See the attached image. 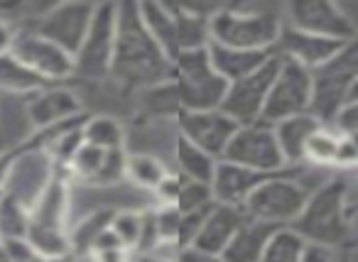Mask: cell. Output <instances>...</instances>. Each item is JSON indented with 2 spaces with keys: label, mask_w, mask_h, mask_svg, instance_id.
Listing matches in <instances>:
<instances>
[{
  "label": "cell",
  "mask_w": 358,
  "mask_h": 262,
  "mask_svg": "<svg viewBox=\"0 0 358 262\" xmlns=\"http://www.w3.org/2000/svg\"><path fill=\"white\" fill-rule=\"evenodd\" d=\"M115 30H118V3H96L94 20L86 32L81 50L76 52V71L86 79H101L110 74L115 52Z\"/></svg>",
  "instance_id": "obj_10"
},
{
  "label": "cell",
  "mask_w": 358,
  "mask_h": 262,
  "mask_svg": "<svg viewBox=\"0 0 358 262\" xmlns=\"http://www.w3.org/2000/svg\"><path fill=\"white\" fill-rule=\"evenodd\" d=\"M280 61H282V57L275 54L273 59L260 66L258 71H253V74L245 76V79L229 84L224 103H221V110H224L229 118H234L238 125L260 123V120H263L265 103H268V94H270V89H273V81L280 71Z\"/></svg>",
  "instance_id": "obj_12"
},
{
  "label": "cell",
  "mask_w": 358,
  "mask_h": 262,
  "mask_svg": "<svg viewBox=\"0 0 358 262\" xmlns=\"http://www.w3.org/2000/svg\"><path fill=\"white\" fill-rule=\"evenodd\" d=\"M174 159H177V167L182 177L192 179V182H199V184H209L211 187L216 164H219L216 157H211L209 152L199 150L196 145H192L189 140H185L179 135L177 143H174Z\"/></svg>",
  "instance_id": "obj_27"
},
{
  "label": "cell",
  "mask_w": 358,
  "mask_h": 262,
  "mask_svg": "<svg viewBox=\"0 0 358 262\" xmlns=\"http://www.w3.org/2000/svg\"><path fill=\"white\" fill-rule=\"evenodd\" d=\"M338 140H341V135H338L331 125H322V128L312 135V140H309L304 159H312V162H319V164H336Z\"/></svg>",
  "instance_id": "obj_33"
},
{
  "label": "cell",
  "mask_w": 358,
  "mask_h": 262,
  "mask_svg": "<svg viewBox=\"0 0 358 262\" xmlns=\"http://www.w3.org/2000/svg\"><path fill=\"white\" fill-rule=\"evenodd\" d=\"M10 54L17 57V59H20L27 69L35 71L37 76H42L47 84L69 79V76H74V71H76L74 57H71L69 52L62 50V47H57L55 42L37 35L35 30L17 32Z\"/></svg>",
  "instance_id": "obj_16"
},
{
  "label": "cell",
  "mask_w": 358,
  "mask_h": 262,
  "mask_svg": "<svg viewBox=\"0 0 358 262\" xmlns=\"http://www.w3.org/2000/svg\"><path fill=\"white\" fill-rule=\"evenodd\" d=\"M348 101H358V79L353 81V86L348 89V99H346V103Z\"/></svg>",
  "instance_id": "obj_40"
},
{
  "label": "cell",
  "mask_w": 358,
  "mask_h": 262,
  "mask_svg": "<svg viewBox=\"0 0 358 262\" xmlns=\"http://www.w3.org/2000/svg\"><path fill=\"white\" fill-rule=\"evenodd\" d=\"M221 159L263 174H278L287 164L278 145V138H275L273 125L265 123L241 125Z\"/></svg>",
  "instance_id": "obj_11"
},
{
  "label": "cell",
  "mask_w": 358,
  "mask_h": 262,
  "mask_svg": "<svg viewBox=\"0 0 358 262\" xmlns=\"http://www.w3.org/2000/svg\"><path fill=\"white\" fill-rule=\"evenodd\" d=\"M358 79V32L336 52L331 61L314 71V99L309 113L324 125H331L348 99V89Z\"/></svg>",
  "instance_id": "obj_6"
},
{
  "label": "cell",
  "mask_w": 358,
  "mask_h": 262,
  "mask_svg": "<svg viewBox=\"0 0 358 262\" xmlns=\"http://www.w3.org/2000/svg\"><path fill=\"white\" fill-rule=\"evenodd\" d=\"M331 128L338 135H358V101H348L331 120Z\"/></svg>",
  "instance_id": "obj_35"
},
{
  "label": "cell",
  "mask_w": 358,
  "mask_h": 262,
  "mask_svg": "<svg viewBox=\"0 0 358 262\" xmlns=\"http://www.w3.org/2000/svg\"><path fill=\"white\" fill-rule=\"evenodd\" d=\"M289 228L299 233L312 245L336 247L346 240V184L341 179L327 182L314 194H309L307 206Z\"/></svg>",
  "instance_id": "obj_5"
},
{
  "label": "cell",
  "mask_w": 358,
  "mask_h": 262,
  "mask_svg": "<svg viewBox=\"0 0 358 262\" xmlns=\"http://www.w3.org/2000/svg\"><path fill=\"white\" fill-rule=\"evenodd\" d=\"M304 252H307V240L294 228L285 226L273 233L260 262H304Z\"/></svg>",
  "instance_id": "obj_28"
},
{
  "label": "cell",
  "mask_w": 358,
  "mask_h": 262,
  "mask_svg": "<svg viewBox=\"0 0 358 262\" xmlns=\"http://www.w3.org/2000/svg\"><path fill=\"white\" fill-rule=\"evenodd\" d=\"M113 216H115V213H110V211L91 213V216L86 218V221H81L79 226H76V231L69 235L71 247H74V250L91 252V247H94V242L99 240L101 233L110 228V223H113Z\"/></svg>",
  "instance_id": "obj_32"
},
{
  "label": "cell",
  "mask_w": 358,
  "mask_h": 262,
  "mask_svg": "<svg viewBox=\"0 0 358 262\" xmlns=\"http://www.w3.org/2000/svg\"><path fill=\"white\" fill-rule=\"evenodd\" d=\"M209 59L214 71L226 81V84H234V81H241L245 76H250L253 71H258L263 64H268L278 50L275 52H250V50H234V47H224L216 45V42H209Z\"/></svg>",
  "instance_id": "obj_23"
},
{
  "label": "cell",
  "mask_w": 358,
  "mask_h": 262,
  "mask_svg": "<svg viewBox=\"0 0 358 262\" xmlns=\"http://www.w3.org/2000/svg\"><path fill=\"white\" fill-rule=\"evenodd\" d=\"M135 262H177V257L159 255V252H150V255H140Z\"/></svg>",
  "instance_id": "obj_39"
},
{
  "label": "cell",
  "mask_w": 358,
  "mask_h": 262,
  "mask_svg": "<svg viewBox=\"0 0 358 262\" xmlns=\"http://www.w3.org/2000/svg\"><path fill=\"white\" fill-rule=\"evenodd\" d=\"M177 128L185 140H189L192 145L209 152L211 157L221 159L226 147H229L231 138H234L241 125L234 118H229L221 108H214L182 110V113H177Z\"/></svg>",
  "instance_id": "obj_14"
},
{
  "label": "cell",
  "mask_w": 358,
  "mask_h": 262,
  "mask_svg": "<svg viewBox=\"0 0 358 262\" xmlns=\"http://www.w3.org/2000/svg\"><path fill=\"white\" fill-rule=\"evenodd\" d=\"M110 231L120 238L125 247H138L140 242V231H143V213H115L113 223H110Z\"/></svg>",
  "instance_id": "obj_34"
},
{
  "label": "cell",
  "mask_w": 358,
  "mask_h": 262,
  "mask_svg": "<svg viewBox=\"0 0 358 262\" xmlns=\"http://www.w3.org/2000/svg\"><path fill=\"white\" fill-rule=\"evenodd\" d=\"M307 189L297 184L292 177L278 172L268 177L245 201V213L253 221H263L270 226H292L299 218V213L307 206Z\"/></svg>",
  "instance_id": "obj_8"
},
{
  "label": "cell",
  "mask_w": 358,
  "mask_h": 262,
  "mask_svg": "<svg viewBox=\"0 0 358 262\" xmlns=\"http://www.w3.org/2000/svg\"><path fill=\"white\" fill-rule=\"evenodd\" d=\"M304 262H341L336 247L327 245H312L307 242V252H304Z\"/></svg>",
  "instance_id": "obj_36"
},
{
  "label": "cell",
  "mask_w": 358,
  "mask_h": 262,
  "mask_svg": "<svg viewBox=\"0 0 358 262\" xmlns=\"http://www.w3.org/2000/svg\"><path fill=\"white\" fill-rule=\"evenodd\" d=\"M226 84L214 71L209 50H194L172 59V74L164 84L148 89V103L159 113H177L182 110H214L221 108L226 96Z\"/></svg>",
  "instance_id": "obj_2"
},
{
  "label": "cell",
  "mask_w": 358,
  "mask_h": 262,
  "mask_svg": "<svg viewBox=\"0 0 358 262\" xmlns=\"http://www.w3.org/2000/svg\"><path fill=\"white\" fill-rule=\"evenodd\" d=\"M177 262H224V257L209 255V252H201L196 247H185V250H179Z\"/></svg>",
  "instance_id": "obj_37"
},
{
  "label": "cell",
  "mask_w": 358,
  "mask_h": 262,
  "mask_svg": "<svg viewBox=\"0 0 358 262\" xmlns=\"http://www.w3.org/2000/svg\"><path fill=\"white\" fill-rule=\"evenodd\" d=\"M285 25L327 40L348 42L356 37V25L348 13L329 0H294L285 8Z\"/></svg>",
  "instance_id": "obj_13"
},
{
  "label": "cell",
  "mask_w": 358,
  "mask_h": 262,
  "mask_svg": "<svg viewBox=\"0 0 358 262\" xmlns=\"http://www.w3.org/2000/svg\"><path fill=\"white\" fill-rule=\"evenodd\" d=\"M86 145H94L99 150H123V128L115 123L113 118L106 115H94L86 118L84 128H81Z\"/></svg>",
  "instance_id": "obj_29"
},
{
  "label": "cell",
  "mask_w": 358,
  "mask_h": 262,
  "mask_svg": "<svg viewBox=\"0 0 358 262\" xmlns=\"http://www.w3.org/2000/svg\"><path fill=\"white\" fill-rule=\"evenodd\" d=\"M140 15L169 61L187 52L204 50L211 42L209 15L189 6H167V3L145 0L140 3Z\"/></svg>",
  "instance_id": "obj_4"
},
{
  "label": "cell",
  "mask_w": 358,
  "mask_h": 262,
  "mask_svg": "<svg viewBox=\"0 0 358 262\" xmlns=\"http://www.w3.org/2000/svg\"><path fill=\"white\" fill-rule=\"evenodd\" d=\"M314 99V74L304 69L302 64L292 59L280 61V71L273 81V89L268 94V103L263 110L265 125H275L280 120L294 118V115H304L312 110Z\"/></svg>",
  "instance_id": "obj_9"
},
{
  "label": "cell",
  "mask_w": 358,
  "mask_h": 262,
  "mask_svg": "<svg viewBox=\"0 0 358 262\" xmlns=\"http://www.w3.org/2000/svg\"><path fill=\"white\" fill-rule=\"evenodd\" d=\"M47 262H66L64 257H55V260H47Z\"/></svg>",
  "instance_id": "obj_41"
},
{
  "label": "cell",
  "mask_w": 358,
  "mask_h": 262,
  "mask_svg": "<svg viewBox=\"0 0 358 262\" xmlns=\"http://www.w3.org/2000/svg\"><path fill=\"white\" fill-rule=\"evenodd\" d=\"M275 231H278V226L248 218L238 228V233L229 242V247L221 252V257H224V262H260Z\"/></svg>",
  "instance_id": "obj_25"
},
{
  "label": "cell",
  "mask_w": 358,
  "mask_h": 262,
  "mask_svg": "<svg viewBox=\"0 0 358 262\" xmlns=\"http://www.w3.org/2000/svg\"><path fill=\"white\" fill-rule=\"evenodd\" d=\"M45 89L47 81L32 69H27L17 57H0V91H6L8 96H35Z\"/></svg>",
  "instance_id": "obj_26"
},
{
  "label": "cell",
  "mask_w": 358,
  "mask_h": 262,
  "mask_svg": "<svg viewBox=\"0 0 358 262\" xmlns=\"http://www.w3.org/2000/svg\"><path fill=\"white\" fill-rule=\"evenodd\" d=\"M125 177H130L143 189H159L167 179V169L159 159L150 154H130L125 164Z\"/></svg>",
  "instance_id": "obj_31"
},
{
  "label": "cell",
  "mask_w": 358,
  "mask_h": 262,
  "mask_svg": "<svg viewBox=\"0 0 358 262\" xmlns=\"http://www.w3.org/2000/svg\"><path fill=\"white\" fill-rule=\"evenodd\" d=\"M27 113H30L35 133H40V130H50L81 118V103L69 89H45L30 96Z\"/></svg>",
  "instance_id": "obj_20"
},
{
  "label": "cell",
  "mask_w": 358,
  "mask_h": 262,
  "mask_svg": "<svg viewBox=\"0 0 358 262\" xmlns=\"http://www.w3.org/2000/svg\"><path fill=\"white\" fill-rule=\"evenodd\" d=\"M94 10L96 3H59L50 13H45V17L37 22L35 32L69 52L71 57H76V52L86 40L91 20H94Z\"/></svg>",
  "instance_id": "obj_15"
},
{
  "label": "cell",
  "mask_w": 358,
  "mask_h": 262,
  "mask_svg": "<svg viewBox=\"0 0 358 262\" xmlns=\"http://www.w3.org/2000/svg\"><path fill=\"white\" fill-rule=\"evenodd\" d=\"M13 45H15V32L6 25V22L0 20V57L3 54H10Z\"/></svg>",
  "instance_id": "obj_38"
},
{
  "label": "cell",
  "mask_w": 358,
  "mask_h": 262,
  "mask_svg": "<svg viewBox=\"0 0 358 262\" xmlns=\"http://www.w3.org/2000/svg\"><path fill=\"white\" fill-rule=\"evenodd\" d=\"M245 221H248L245 208L214 203L209 208V213L204 216V221H201L192 247H196L201 252H209V255H221Z\"/></svg>",
  "instance_id": "obj_19"
},
{
  "label": "cell",
  "mask_w": 358,
  "mask_h": 262,
  "mask_svg": "<svg viewBox=\"0 0 358 262\" xmlns=\"http://www.w3.org/2000/svg\"><path fill=\"white\" fill-rule=\"evenodd\" d=\"M169 74H172V61L150 35L140 15V3L133 0L118 3V30H115L110 76L125 86L152 89L164 84Z\"/></svg>",
  "instance_id": "obj_1"
},
{
  "label": "cell",
  "mask_w": 358,
  "mask_h": 262,
  "mask_svg": "<svg viewBox=\"0 0 358 262\" xmlns=\"http://www.w3.org/2000/svg\"><path fill=\"white\" fill-rule=\"evenodd\" d=\"M273 174L253 172V169L238 167V164H231L219 159L216 164L214 179H211V191H214L216 203H226V206H238L243 208L248 196Z\"/></svg>",
  "instance_id": "obj_21"
},
{
  "label": "cell",
  "mask_w": 358,
  "mask_h": 262,
  "mask_svg": "<svg viewBox=\"0 0 358 262\" xmlns=\"http://www.w3.org/2000/svg\"><path fill=\"white\" fill-rule=\"evenodd\" d=\"M322 120L314 118L312 113L304 115H294V118L280 120V123L273 125L275 138H278V145L282 150V157L287 164H297L304 159L307 154V145L312 140V135L322 128Z\"/></svg>",
  "instance_id": "obj_24"
},
{
  "label": "cell",
  "mask_w": 358,
  "mask_h": 262,
  "mask_svg": "<svg viewBox=\"0 0 358 262\" xmlns=\"http://www.w3.org/2000/svg\"><path fill=\"white\" fill-rule=\"evenodd\" d=\"M343 45H346V42L327 40V37L309 35V32L294 30V27L285 25L282 35H280V42H278V54L285 57V59L297 61V64H302L304 69H309L314 74V71L322 69L327 61H331Z\"/></svg>",
  "instance_id": "obj_18"
},
{
  "label": "cell",
  "mask_w": 358,
  "mask_h": 262,
  "mask_svg": "<svg viewBox=\"0 0 358 262\" xmlns=\"http://www.w3.org/2000/svg\"><path fill=\"white\" fill-rule=\"evenodd\" d=\"M30 228V208L10 196H0V240H25Z\"/></svg>",
  "instance_id": "obj_30"
},
{
  "label": "cell",
  "mask_w": 358,
  "mask_h": 262,
  "mask_svg": "<svg viewBox=\"0 0 358 262\" xmlns=\"http://www.w3.org/2000/svg\"><path fill=\"white\" fill-rule=\"evenodd\" d=\"M66 187L59 179H52V184L45 189L37 203L30 208V228L27 238L30 247L42 255L45 260L64 257L69 252L71 242L64 231L66 221Z\"/></svg>",
  "instance_id": "obj_7"
},
{
  "label": "cell",
  "mask_w": 358,
  "mask_h": 262,
  "mask_svg": "<svg viewBox=\"0 0 358 262\" xmlns=\"http://www.w3.org/2000/svg\"><path fill=\"white\" fill-rule=\"evenodd\" d=\"M285 20L280 10L268 6H229L216 8L209 15L211 42L234 50L275 52Z\"/></svg>",
  "instance_id": "obj_3"
},
{
  "label": "cell",
  "mask_w": 358,
  "mask_h": 262,
  "mask_svg": "<svg viewBox=\"0 0 358 262\" xmlns=\"http://www.w3.org/2000/svg\"><path fill=\"white\" fill-rule=\"evenodd\" d=\"M50 184L52 159L45 152H25L15 162H10L6 184H3V194L15 198L25 208H32Z\"/></svg>",
  "instance_id": "obj_17"
},
{
  "label": "cell",
  "mask_w": 358,
  "mask_h": 262,
  "mask_svg": "<svg viewBox=\"0 0 358 262\" xmlns=\"http://www.w3.org/2000/svg\"><path fill=\"white\" fill-rule=\"evenodd\" d=\"M71 169L79 174L81 179L91 184H113L118 182L125 174V164H128V157H125L123 150H99L94 145H81L76 150V154L71 157Z\"/></svg>",
  "instance_id": "obj_22"
}]
</instances>
